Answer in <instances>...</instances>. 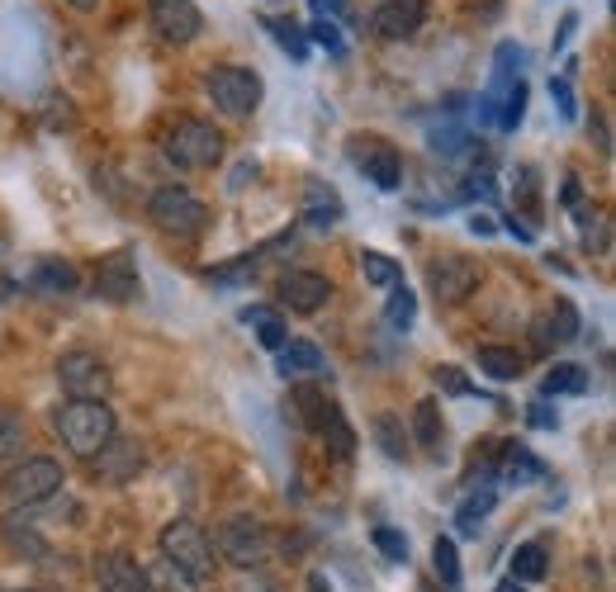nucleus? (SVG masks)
<instances>
[{"label": "nucleus", "mask_w": 616, "mask_h": 592, "mask_svg": "<svg viewBox=\"0 0 616 592\" xmlns=\"http://www.w3.org/2000/svg\"><path fill=\"white\" fill-rule=\"evenodd\" d=\"M52 427H58V437H62V445L72 455H81V460H91L95 451L110 437H119L114 432V408L104 403V399H67L62 408H58V418H52Z\"/></svg>", "instance_id": "f257e3e1"}, {"label": "nucleus", "mask_w": 616, "mask_h": 592, "mask_svg": "<svg viewBox=\"0 0 616 592\" xmlns=\"http://www.w3.org/2000/svg\"><path fill=\"white\" fill-rule=\"evenodd\" d=\"M162 560L171 573H181V579L190 588H204L209 579H214V545H209V531L200 522H190V516H175V522H166L162 531Z\"/></svg>", "instance_id": "f03ea898"}, {"label": "nucleus", "mask_w": 616, "mask_h": 592, "mask_svg": "<svg viewBox=\"0 0 616 592\" xmlns=\"http://www.w3.org/2000/svg\"><path fill=\"white\" fill-rule=\"evenodd\" d=\"M162 152L171 167H181V171H209L223 161V133L204 119H175L166 129Z\"/></svg>", "instance_id": "7ed1b4c3"}, {"label": "nucleus", "mask_w": 616, "mask_h": 592, "mask_svg": "<svg viewBox=\"0 0 616 592\" xmlns=\"http://www.w3.org/2000/svg\"><path fill=\"white\" fill-rule=\"evenodd\" d=\"M209 545H214L219 560H228L233 569H261L271 560V531L252 512H238V516H228V522H219Z\"/></svg>", "instance_id": "20e7f679"}, {"label": "nucleus", "mask_w": 616, "mask_h": 592, "mask_svg": "<svg viewBox=\"0 0 616 592\" xmlns=\"http://www.w3.org/2000/svg\"><path fill=\"white\" fill-rule=\"evenodd\" d=\"M148 219L162 232H171V238H200L209 228V204L185 185H162L148 200Z\"/></svg>", "instance_id": "39448f33"}, {"label": "nucleus", "mask_w": 616, "mask_h": 592, "mask_svg": "<svg viewBox=\"0 0 616 592\" xmlns=\"http://www.w3.org/2000/svg\"><path fill=\"white\" fill-rule=\"evenodd\" d=\"M204 91L209 100H214V110L228 114V119H246V114H256V104L261 96H266V86H261V77L252 67H238V62H228V67H214L204 77Z\"/></svg>", "instance_id": "423d86ee"}, {"label": "nucleus", "mask_w": 616, "mask_h": 592, "mask_svg": "<svg viewBox=\"0 0 616 592\" xmlns=\"http://www.w3.org/2000/svg\"><path fill=\"white\" fill-rule=\"evenodd\" d=\"M62 483H67V474L58 460L33 455V460H20L14 470H6V498L14 508H39V502L62 493Z\"/></svg>", "instance_id": "0eeeda50"}, {"label": "nucleus", "mask_w": 616, "mask_h": 592, "mask_svg": "<svg viewBox=\"0 0 616 592\" xmlns=\"http://www.w3.org/2000/svg\"><path fill=\"white\" fill-rule=\"evenodd\" d=\"M58 384L72 399H104L110 393V365L95 351H67L58 361Z\"/></svg>", "instance_id": "6e6552de"}, {"label": "nucleus", "mask_w": 616, "mask_h": 592, "mask_svg": "<svg viewBox=\"0 0 616 592\" xmlns=\"http://www.w3.org/2000/svg\"><path fill=\"white\" fill-rule=\"evenodd\" d=\"M484 271L469 257H442L427 265V290L436 294V303H465L474 290H479Z\"/></svg>", "instance_id": "1a4fd4ad"}, {"label": "nucleus", "mask_w": 616, "mask_h": 592, "mask_svg": "<svg viewBox=\"0 0 616 592\" xmlns=\"http://www.w3.org/2000/svg\"><path fill=\"white\" fill-rule=\"evenodd\" d=\"M138 294H143V275H138L133 251H110V257H100V265H95V299L133 303Z\"/></svg>", "instance_id": "9d476101"}, {"label": "nucleus", "mask_w": 616, "mask_h": 592, "mask_svg": "<svg viewBox=\"0 0 616 592\" xmlns=\"http://www.w3.org/2000/svg\"><path fill=\"white\" fill-rule=\"evenodd\" d=\"M522 62H526V52L517 43H498V52H493V81L484 86V96H479V123H498V110H503L507 91L522 81Z\"/></svg>", "instance_id": "9b49d317"}, {"label": "nucleus", "mask_w": 616, "mask_h": 592, "mask_svg": "<svg viewBox=\"0 0 616 592\" xmlns=\"http://www.w3.org/2000/svg\"><path fill=\"white\" fill-rule=\"evenodd\" d=\"M351 161L365 171V181H375L380 190H398L403 181V157L394 142L384 138H351Z\"/></svg>", "instance_id": "f8f14e48"}, {"label": "nucleus", "mask_w": 616, "mask_h": 592, "mask_svg": "<svg viewBox=\"0 0 616 592\" xmlns=\"http://www.w3.org/2000/svg\"><path fill=\"white\" fill-rule=\"evenodd\" d=\"M143 464H148V455H143V445L138 441H129V437H110L100 445V451L91 455V470H95V479L100 483H133L138 474H143Z\"/></svg>", "instance_id": "ddd939ff"}, {"label": "nucleus", "mask_w": 616, "mask_h": 592, "mask_svg": "<svg viewBox=\"0 0 616 592\" xmlns=\"http://www.w3.org/2000/svg\"><path fill=\"white\" fill-rule=\"evenodd\" d=\"M148 20L166 43H195L204 29V14L195 0H148Z\"/></svg>", "instance_id": "4468645a"}, {"label": "nucleus", "mask_w": 616, "mask_h": 592, "mask_svg": "<svg viewBox=\"0 0 616 592\" xmlns=\"http://www.w3.org/2000/svg\"><path fill=\"white\" fill-rule=\"evenodd\" d=\"M275 294L290 313H319L323 303L332 299V280L319 271H285L275 280Z\"/></svg>", "instance_id": "2eb2a0df"}, {"label": "nucleus", "mask_w": 616, "mask_h": 592, "mask_svg": "<svg viewBox=\"0 0 616 592\" xmlns=\"http://www.w3.org/2000/svg\"><path fill=\"white\" fill-rule=\"evenodd\" d=\"M95 579H100V592H152V573L123 550L104 554L95 564Z\"/></svg>", "instance_id": "dca6fc26"}, {"label": "nucleus", "mask_w": 616, "mask_h": 592, "mask_svg": "<svg viewBox=\"0 0 616 592\" xmlns=\"http://www.w3.org/2000/svg\"><path fill=\"white\" fill-rule=\"evenodd\" d=\"M427 20V0H384V6L370 14L380 39H413Z\"/></svg>", "instance_id": "f3484780"}, {"label": "nucleus", "mask_w": 616, "mask_h": 592, "mask_svg": "<svg viewBox=\"0 0 616 592\" xmlns=\"http://www.w3.org/2000/svg\"><path fill=\"white\" fill-rule=\"evenodd\" d=\"M280 355V374L285 380H313V374H327V361H323V351L313 347V342H285L275 351Z\"/></svg>", "instance_id": "a211bd4d"}, {"label": "nucleus", "mask_w": 616, "mask_h": 592, "mask_svg": "<svg viewBox=\"0 0 616 592\" xmlns=\"http://www.w3.org/2000/svg\"><path fill=\"white\" fill-rule=\"evenodd\" d=\"M29 284H33V290H39V294H77L81 275H77V265H72V261H62V257H48V261H39V265H33Z\"/></svg>", "instance_id": "6ab92c4d"}, {"label": "nucleus", "mask_w": 616, "mask_h": 592, "mask_svg": "<svg viewBox=\"0 0 616 592\" xmlns=\"http://www.w3.org/2000/svg\"><path fill=\"white\" fill-rule=\"evenodd\" d=\"M304 219L313 228H332L342 219V194L332 185H323V181H309L304 185Z\"/></svg>", "instance_id": "aec40b11"}, {"label": "nucleus", "mask_w": 616, "mask_h": 592, "mask_svg": "<svg viewBox=\"0 0 616 592\" xmlns=\"http://www.w3.org/2000/svg\"><path fill=\"white\" fill-rule=\"evenodd\" d=\"M290 408H294V422H299V427L319 432L323 418H327V408H332V399H327L319 384H294V389H290Z\"/></svg>", "instance_id": "412c9836"}, {"label": "nucleus", "mask_w": 616, "mask_h": 592, "mask_svg": "<svg viewBox=\"0 0 616 592\" xmlns=\"http://www.w3.org/2000/svg\"><path fill=\"white\" fill-rule=\"evenodd\" d=\"M413 437H417V445L422 451H442V441H446V422H442V403L436 399H422L417 408H413Z\"/></svg>", "instance_id": "4be33fe9"}, {"label": "nucleus", "mask_w": 616, "mask_h": 592, "mask_svg": "<svg viewBox=\"0 0 616 592\" xmlns=\"http://www.w3.org/2000/svg\"><path fill=\"white\" fill-rule=\"evenodd\" d=\"M242 322L246 328H256V342L266 347V351H280L290 342V328H285V318H280L275 309H261V303H252V309H242Z\"/></svg>", "instance_id": "5701e85b"}, {"label": "nucleus", "mask_w": 616, "mask_h": 592, "mask_svg": "<svg viewBox=\"0 0 616 592\" xmlns=\"http://www.w3.org/2000/svg\"><path fill=\"white\" fill-rule=\"evenodd\" d=\"M24 445H29V432H24V418L20 412H0V470H14L24 455Z\"/></svg>", "instance_id": "b1692460"}, {"label": "nucleus", "mask_w": 616, "mask_h": 592, "mask_svg": "<svg viewBox=\"0 0 616 592\" xmlns=\"http://www.w3.org/2000/svg\"><path fill=\"white\" fill-rule=\"evenodd\" d=\"M319 437L327 441V451H332V460H351V455H356V432H351L346 412H342L337 403L327 408V418H323V427H319Z\"/></svg>", "instance_id": "393cba45"}, {"label": "nucleus", "mask_w": 616, "mask_h": 592, "mask_svg": "<svg viewBox=\"0 0 616 592\" xmlns=\"http://www.w3.org/2000/svg\"><path fill=\"white\" fill-rule=\"evenodd\" d=\"M498 479L503 483H536V479H545V460H536L526 445H507Z\"/></svg>", "instance_id": "a878e982"}, {"label": "nucleus", "mask_w": 616, "mask_h": 592, "mask_svg": "<svg viewBox=\"0 0 616 592\" xmlns=\"http://www.w3.org/2000/svg\"><path fill=\"white\" fill-rule=\"evenodd\" d=\"M493 502H498V489H493V483H484V489H469V498L455 508V526H461V535L479 531V522L493 512Z\"/></svg>", "instance_id": "bb28decb"}, {"label": "nucleus", "mask_w": 616, "mask_h": 592, "mask_svg": "<svg viewBox=\"0 0 616 592\" xmlns=\"http://www.w3.org/2000/svg\"><path fill=\"white\" fill-rule=\"evenodd\" d=\"M474 361H479V370L488 374V380H517L522 374V355L513 347H479Z\"/></svg>", "instance_id": "cd10ccee"}, {"label": "nucleus", "mask_w": 616, "mask_h": 592, "mask_svg": "<svg viewBox=\"0 0 616 592\" xmlns=\"http://www.w3.org/2000/svg\"><path fill=\"white\" fill-rule=\"evenodd\" d=\"M551 573V560H545V545L541 541H526L513 550V579L517 583H541Z\"/></svg>", "instance_id": "c85d7f7f"}, {"label": "nucleus", "mask_w": 616, "mask_h": 592, "mask_svg": "<svg viewBox=\"0 0 616 592\" xmlns=\"http://www.w3.org/2000/svg\"><path fill=\"white\" fill-rule=\"evenodd\" d=\"M361 275L370 284H380V290H394V284H403V271L394 257H384V251H361Z\"/></svg>", "instance_id": "c756f323"}, {"label": "nucleus", "mask_w": 616, "mask_h": 592, "mask_svg": "<svg viewBox=\"0 0 616 592\" xmlns=\"http://www.w3.org/2000/svg\"><path fill=\"white\" fill-rule=\"evenodd\" d=\"M588 389V370L584 365H569V361H559L551 374H545V384H541V393H584Z\"/></svg>", "instance_id": "7c9ffc66"}, {"label": "nucleus", "mask_w": 616, "mask_h": 592, "mask_svg": "<svg viewBox=\"0 0 616 592\" xmlns=\"http://www.w3.org/2000/svg\"><path fill=\"white\" fill-rule=\"evenodd\" d=\"M432 569H436V579H442L451 592L461 588V554H455V541H451V535H436V545H432Z\"/></svg>", "instance_id": "2f4dec72"}, {"label": "nucleus", "mask_w": 616, "mask_h": 592, "mask_svg": "<svg viewBox=\"0 0 616 592\" xmlns=\"http://www.w3.org/2000/svg\"><path fill=\"white\" fill-rule=\"evenodd\" d=\"M370 432H375L380 451L390 455V460H403V455H408V445H403V422L394 418V412H380V418L370 422Z\"/></svg>", "instance_id": "473e14b6"}, {"label": "nucleus", "mask_w": 616, "mask_h": 592, "mask_svg": "<svg viewBox=\"0 0 616 592\" xmlns=\"http://www.w3.org/2000/svg\"><path fill=\"white\" fill-rule=\"evenodd\" d=\"M413 318H417V294L408 290V284H394L390 309H384V322H390L394 332H408V328H413Z\"/></svg>", "instance_id": "72a5a7b5"}, {"label": "nucleus", "mask_w": 616, "mask_h": 592, "mask_svg": "<svg viewBox=\"0 0 616 592\" xmlns=\"http://www.w3.org/2000/svg\"><path fill=\"white\" fill-rule=\"evenodd\" d=\"M545 328H551V337H555V342H574V337L584 332V322H578V309H574L569 299H559L555 309L545 313Z\"/></svg>", "instance_id": "f704fd0d"}, {"label": "nucleus", "mask_w": 616, "mask_h": 592, "mask_svg": "<svg viewBox=\"0 0 616 592\" xmlns=\"http://www.w3.org/2000/svg\"><path fill=\"white\" fill-rule=\"evenodd\" d=\"M526 81H517L513 91H507V100H503V110H498V123H493V129H503V133H513L517 123H522V114H526Z\"/></svg>", "instance_id": "c9c22d12"}, {"label": "nucleus", "mask_w": 616, "mask_h": 592, "mask_svg": "<svg viewBox=\"0 0 616 592\" xmlns=\"http://www.w3.org/2000/svg\"><path fill=\"white\" fill-rule=\"evenodd\" d=\"M266 29L275 33V43H280V48H285V52H294L299 62L309 58V39H304V33H299V24H294V20H266Z\"/></svg>", "instance_id": "e433bc0d"}, {"label": "nucleus", "mask_w": 616, "mask_h": 592, "mask_svg": "<svg viewBox=\"0 0 616 592\" xmlns=\"http://www.w3.org/2000/svg\"><path fill=\"white\" fill-rule=\"evenodd\" d=\"M256 265H261V257H256V251H246L242 261L219 265V271H209V280H214V284H242V280H252V275H256Z\"/></svg>", "instance_id": "4c0bfd02"}, {"label": "nucleus", "mask_w": 616, "mask_h": 592, "mask_svg": "<svg viewBox=\"0 0 616 592\" xmlns=\"http://www.w3.org/2000/svg\"><path fill=\"white\" fill-rule=\"evenodd\" d=\"M432 380H436V389H442V393H451V399H469V393H474V384L455 365H436Z\"/></svg>", "instance_id": "58836bf2"}, {"label": "nucleus", "mask_w": 616, "mask_h": 592, "mask_svg": "<svg viewBox=\"0 0 616 592\" xmlns=\"http://www.w3.org/2000/svg\"><path fill=\"white\" fill-rule=\"evenodd\" d=\"M0 535H6V541L14 545V550H29V554H48V545L39 541V535H33L29 526L20 531V522H14V516H6V522H0Z\"/></svg>", "instance_id": "ea45409f"}, {"label": "nucleus", "mask_w": 616, "mask_h": 592, "mask_svg": "<svg viewBox=\"0 0 616 592\" xmlns=\"http://www.w3.org/2000/svg\"><path fill=\"white\" fill-rule=\"evenodd\" d=\"M375 545L390 554V560H408V535L394 531V526H375Z\"/></svg>", "instance_id": "a19ab883"}, {"label": "nucleus", "mask_w": 616, "mask_h": 592, "mask_svg": "<svg viewBox=\"0 0 616 592\" xmlns=\"http://www.w3.org/2000/svg\"><path fill=\"white\" fill-rule=\"evenodd\" d=\"M309 39H313V43H323L327 52H342V33H337V24H332V20L309 24Z\"/></svg>", "instance_id": "79ce46f5"}, {"label": "nucleus", "mask_w": 616, "mask_h": 592, "mask_svg": "<svg viewBox=\"0 0 616 592\" xmlns=\"http://www.w3.org/2000/svg\"><path fill=\"white\" fill-rule=\"evenodd\" d=\"M551 96H555V104H559V114H565V119H578V104H574V91H569L565 77H551Z\"/></svg>", "instance_id": "37998d69"}, {"label": "nucleus", "mask_w": 616, "mask_h": 592, "mask_svg": "<svg viewBox=\"0 0 616 592\" xmlns=\"http://www.w3.org/2000/svg\"><path fill=\"white\" fill-rule=\"evenodd\" d=\"M517 175H522V181H517V204H522V209H536V194H541V185H536V167H522Z\"/></svg>", "instance_id": "c03bdc74"}, {"label": "nucleus", "mask_w": 616, "mask_h": 592, "mask_svg": "<svg viewBox=\"0 0 616 592\" xmlns=\"http://www.w3.org/2000/svg\"><path fill=\"white\" fill-rule=\"evenodd\" d=\"M233 592H280V583H271L261 569H242V579H238Z\"/></svg>", "instance_id": "a18cd8bd"}, {"label": "nucleus", "mask_w": 616, "mask_h": 592, "mask_svg": "<svg viewBox=\"0 0 616 592\" xmlns=\"http://www.w3.org/2000/svg\"><path fill=\"white\" fill-rule=\"evenodd\" d=\"M532 427H541V432H551V427H559V418L545 403H532Z\"/></svg>", "instance_id": "49530a36"}, {"label": "nucleus", "mask_w": 616, "mask_h": 592, "mask_svg": "<svg viewBox=\"0 0 616 592\" xmlns=\"http://www.w3.org/2000/svg\"><path fill=\"white\" fill-rule=\"evenodd\" d=\"M313 10H319V20H337V14L346 10V0H309Z\"/></svg>", "instance_id": "de8ad7c7"}, {"label": "nucleus", "mask_w": 616, "mask_h": 592, "mask_svg": "<svg viewBox=\"0 0 616 592\" xmlns=\"http://www.w3.org/2000/svg\"><path fill=\"white\" fill-rule=\"evenodd\" d=\"M67 6H72L77 14H95V10H100V0H67Z\"/></svg>", "instance_id": "09e8293b"}, {"label": "nucleus", "mask_w": 616, "mask_h": 592, "mask_svg": "<svg viewBox=\"0 0 616 592\" xmlns=\"http://www.w3.org/2000/svg\"><path fill=\"white\" fill-rule=\"evenodd\" d=\"M507 232H513V238H517V242H532V228H522L517 219H507Z\"/></svg>", "instance_id": "8fccbe9b"}, {"label": "nucleus", "mask_w": 616, "mask_h": 592, "mask_svg": "<svg viewBox=\"0 0 616 592\" xmlns=\"http://www.w3.org/2000/svg\"><path fill=\"white\" fill-rule=\"evenodd\" d=\"M493 592H526V583H517V579H503V583L493 588Z\"/></svg>", "instance_id": "3c124183"}]
</instances>
